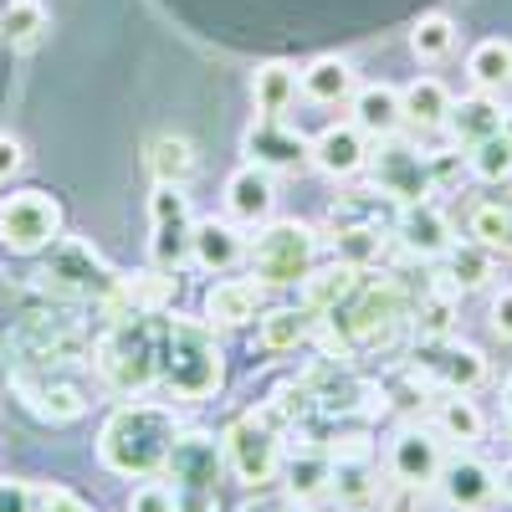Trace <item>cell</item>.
<instances>
[{
  "label": "cell",
  "mask_w": 512,
  "mask_h": 512,
  "mask_svg": "<svg viewBox=\"0 0 512 512\" xmlns=\"http://www.w3.org/2000/svg\"><path fill=\"white\" fill-rule=\"evenodd\" d=\"M466 175L482 180V185H507L512 180V134L507 128L466 149Z\"/></svg>",
  "instance_id": "cell-40"
},
{
  "label": "cell",
  "mask_w": 512,
  "mask_h": 512,
  "mask_svg": "<svg viewBox=\"0 0 512 512\" xmlns=\"http://www.w3.org/2000/svg\"><path fill=\"white\" fill-rule=\"evenodd\" d=\"M354 88L359 82H354V67L344 57H318V62H308L303 72H297V93H303L308 103H323V108L349 103Z\"/></svg>",
  "instance_id": "cell-27"
},
{
  "label": "cell",
  "mask_w": 512,
  "mask_h": 512,
  "mask_svg": "<svg viewBox=\"0 0 512 512\" xmlns=\"http://www.w3.org/2000/svg\"><path fill=\"white\" fill-rule=\"evenodd\" d=\"M11 390L21 395L26 410H36L41 420L52 425H67L88 410V390L72 384L62 369H11Z\"/></svg>",
  "instance_id": "cell-14"
},
{
  "label": "cell",
  "mask_w": 512,
  "mask_h": 512,
  "mask_svg": "<svg viewBox=\"0 0 512 512\" xmlns=\"http://www.w3.org/2000/svg\"><path fill=\"white\" fill-rule=\"evenodd\" d=\"M246 251H251V241L241 236V226L236 221H216V216H205V221H195V241H190V262L200 267V272H231L236 262H246Z\"/></svg>",
  "instance_id": "cell-22"
},
{
  "label": "cell",
  "mask_w": 512,
  "mask_h": 512,
  "mask_svg": "<svg viewBox=\"0 0 512 512\" xmlns=\"http://www.w3.org/2000/svg\"><path fill=\"white\" fill-rule=\"evenodd\" d=\"M246 256L262 287H297L318 267V231L308 221H267Z\"/></svg>",
  "instance_id": "cell-8"
},
{
  "label": "cell",
  "mask_w": 512,
  "mask_h": 512,
  "mask_svg": "<svg viewBox=\"0 0 512 512\" xmlns=\"http://www.w3.org/2000/svg\"><path fill=\"white\" fill-rule=\"evenodd\" d=\"M287 410L277 400L256 405L246 415L231 420V431L221 436L226 446V466L246 482V487H267L277 472H282V436H287Z\"/></svg>",
  "instance_id": "cell-6"
},
{
  "label": "cell",
  "mask_w": 512,
  "mask_h": 512,
  "mask_svg": "<svg viewBox=\"0 0 512 512\" xmlns=\"http://www.w3.org/2000/svg\"><path fill=\"white\" fill-rule=\"evenodd\" d=\"M369 175H374V190L390 195L400 205H415V200H431L436 195V180H431V154L410 139H379V149L369 154Z\"/></svg>",
  "instance_id": "cell-11"
},
{
  "label": "cell",
  "mask_w": 512,
  "mask_h": 512,
  "mask_svg": "<svg viewBox=\"0 0 512 512\" xmlns=\"http://www.w3.org/2000/svg\"><path fill=\"white\" fill-rule=\"evenodd\" d=\"M466 77L477 82V93H507L512 88V41H502V36L477 41L472 57H466Z\"/></svg>",
  "instance_id": "cell-34"
},
{
  "label": "cell",
  "mask_w": 512,
  "mask_h": 512,
  "mask_svg": "<svg viewBox=\"0 0 512 512\" xmlns=\"http://www.w3.org/2000/svg\"><path fill=\"white\" fill-rule=\"evenodd\" d=\"M492 272H497V256L492 251H482L477 241H451V251L441 256V272L436 277L451 292H477V287L492 282Z\"/></svg>",
  "instance_id": "cell-29"
},
{
  "label": "cell",
  "mask_w": 512,
  "mask_h": 512,
  "mask_svg": "<svg viewBox=\"0 0 512 512\" xmlns=\"http://www.w3.org/2000/svg\"><path fill=\"white\" fill-rule=\"evenodd\" d=\"M297 384L308 395V410H318V415H379L390 405L384 384L354 374L349 359H318L297 374Z\"/></svg>",
  "instance_id": "cell-9"
},
{
  "label": "cell",
  "mask_w": 512,
  "mask_h": 512,
  "mask_svg": "<svg viewBox=\"0 0 512 512\" xmlns=\"http://www.w3.org/2000/svg\"><path fill=\"white\" fill-rule=\"evenodd\" d=\"M308 164H318L328 180H349L359 169H369V139L354 123H328L308 144Z\"/></svg>",
  "instance_id": "cell-19"
},
{
  "label": "cell",
  "mask_w": 512,
  "mask_h": 512,
  "mask_svg": "<svg viewBox=\"0 0 512 512\" xmlns=\"http://www.w3.org/2000/svg\"><path fill=\"white\" fill-rule=\"evenodd\" d=\"M180 436V415L169 405H149V400H128L118 405L103 431H98V461L103 472L113 477H134V482H149L164 472V456Z\"/></svg>",
  "instance_id": "cell-2"
},
{
  "label": "cell",
  "mask_w": 512,
  "mask_h": 512,
  "mask_svg": "<svg viewBox=\"0 0 512 512\" xmlns=\"http://www.w3.org/2000/svg\"><path fill=\"white\" fill-rule=\"evenodd\" d=\"M410 369L431 384V390H461V395H472V390H482V384H487V359H482V349L451 344V338L415 349Z\"/></svg>",
  "instance_id": "cell-13"
},
{
  "label": "cell",
  "mask_w": 512,
  "mask_h": 512,
  "mask_svg": "<svg viewBox=\"0 0 512 512\" xmlns=\"http://www.w3.org/2000/svg\"><path fill=\"white\" fill-rule=\"evenodd\" d=\"M441 436L431 431V425H405V431L390 441V477L400 482V487H431L436 477H441Z\"/></svg>",
  "instance_id": "cell-17"
},
{
  "label": "cell",
  "mask_w": 512,
  "mask_h": 512,
  "mask_svg": "<svg viewBox=\"0 0 512 512\" xmlns=\"http://www.w3.org/2000/svg\"><path fill=\"white\" fill-rule=\"evenodd\" d=\"M461 169H466V159H461V149H456V144L431 154V180H436V190H451V185L461 180Z\"/></svg>",
  "instance_id": "cell-44"
},
{
  "label": "cell",
  "mask_w": 512,
  "mask_h": 512,
  "mask_svg": "<svg viewBox=\"0 0 512 512\" xmlns=\"http://www.w3.org/2000/svg\"><path fill=\"white\" fill-rule=\"evenodd\" d=\"M221 472H226V446L210 431H185L180 425L175 446H169V456H164V477L175 482L169 487L175 492V507L180 512H216Z\"/></svg>",
  "instance_id": "cell-7"
},
{
  "label": "cell",
  "mask_w": 512,
  "mask_h": 512,
  "mask_svg": "<svg viewBox=\"0 0 512 512\" xmlns=\"http://www.w3.org/2000/svg\"><path fill=\"white\" fill-rule=\"evenodd\" d=\"M128 512H180V507H175V492H169L164 482H144V487H134V497H128Z\"/></svg>",
  "instance_id": "cell-42"
},
{
  "label": "cell",
  "mask_w": 512,
  "mask_h": 512,
  "mask_svg": "<svg viewBox=\"0 0 512 512\" xmlns=\"http://www.w3.org/2000/svg\"><path fill=\"white\" fill-rule=\"evenodd\" d=\"M456 47V21L451 16H420L415 26H410V52L420 57V62H441L446 52Z\"/></svg>",
  "instance_id": "cell-41"
},
{
  "label": "cell",
  "mask_w": 512,
  "mask_h": 512,
  "mask_svg": "<svg viewBox=\"0 0 512 512\" xmlns=\"http://www.w3.org/2000/svg\"><path fill=\"white\" fill-rule=\"evenodd\" d=\"M308 328H313V318L303 308H272L256 318V344L267 354H287L297 344H308Z\"/></svg>",
  "instance_id": "cell-39"
},
{
  "label": "cell",
  "mask_w": 512,
  "mask_h": 512,
  "mask_svg": "<svg viewBox=\"0 0 512 512\" xmlns=\"http://www.w3.org/2000/svg\"><path fill=\"white\" fill-rule=\"evenodd\" d=\"M226 379V354L216 344V328L164 313V338H159V384L175 400H210Z\"/></svg>",
  "instance_id": "cell-5"
},
{
  "label": "cell",
  "mask_w": 512,
  "mask_h": 512,
  "mask_svg": "<svg viewBox=\"0 0 512 512\" xmlns=\"http://www.w3.org/2000/svg\"><path fill=\"white\" fill-rule=\"evenodd\" d=\"M497 492H507V497H512V461H507L502 472H497Z\"/></svg>",
  "instance_id": "cell-48"
},
{
  "label": "cell",
  "mask_w": 512,
  "mask_h": 512,
  "mask_svg": "<svg viewBox=\"0 0 512 512\" xmlns=\"http://www.w3.org/2000/svg\"><path fill=\"white\" fill-rule=\"evenodd\" d=\"M395 221H400V200L379 195V190L338 195L333 210H328V226H369V231H384V236H395Z\"/></svg>",
  "instance_id": "cell-26"
},
{
  "label": "cell",
  "mask_w": 512,
  "mask_h": 512,
  "mask_svg": "<svg viewBox=\"0 0 512 512\" xmlns=\"http://www.w3.org/2000/svg\"><path fill=\"white\" fill-rule=\"evenodd\" d=\"M333 256L344 267H379L384 262V251L395 246V236H384V231H369V226H333Z\"/></svg>",
  "instance_id": "cell-38"
},
{
  "label": "cell",
  "mask_w": 512,
  "mask_h": 512,
  "mask_svg": "<svg viewBox=\"0 0 512 512\" xmlns=\"http://www.w3.org/2000/svg\"><path fill=\"white\" fill-rule=\"evenodd\" d=\"M36 507H41V512H98L93 502H82V497L67 492V487H36Z\"/></svg>",
  "instance_id": "cell-43"
},
{
  "label": "cell",
  "mask_w": 512,
  "mask_h": 512,
  "mask_svg": "<svg viewBox=\"0 0 512 512\" xmlns=\"http://www.w3.org/2000/svg\"><path fill=\"white\" fill-rule=\"evenodd\" d=\"M502 103H497V93H466V98H451V113H446V134H451V144L456 149H472V144H482V139H492V134H502Z\"/></svg>",
  "instance_id": "cell-24"
},
{
  "label": "cell",
  "mask_w": 512,
  "mask_h": 512,
  "mask_svg": "<svg viewBox=\"0 0 512 512\" xmlns=\"http://www.w3.org/2000/svg\"><path fill=\"white\" fill-rule=\"evenodd\" d=\"M62 236V205L47 190H16L0 200V246L16 256H41Z\"/></svg>",
  "instance_id": "cell-10"
},
{
  "label": "cell",
  "mask_w": 512,
  "mask_h": 512,
  "mask_svg": "<svg viewBox=\"0 0 512 512\" xmlns=\"http://www.w3.org/2000/svg\"><path fill=\"white\" fill-rule=\"evenodd\" d=\"M308 134L303 128H292L287 118H256L251 128H246V139H241V149H246V159L251 164H262V169H272V175H282V169H303L308 164Z\"/></svg>",
  "instance_id": "cell-16"
},
{
  "label": "cell",
  "mask_w": 512,
  "mask_h": 512,
  "mask_svg": "<svg viewBox=\"0 0 512 512\" xmlns=\"http://www.w3.org/2000/svg\"><path fill=\"white\" fill-rule=\"evenodd\" d=\"M36 292L47 303H62V308H98V313H118V292H123V272L108 267V256L82 241V236H57L47 246V262L36 272Z\"/></svg>",
  "instance_id": "cell-3"
},
{
  "label": "cell",
  "mask_w": 512,
  "mask_h": 512,
  "mask_svg": "<svg viewBox=\"0 0 512 512\" xmlns=\"http://www.w3.org/2000/svg\"><path fill=\"white\" fill-rule=\"evenodd\" d=\"M492 333L502 338V344H512V282L492 297Z\"/></svg>",
  "instance_id": "cell-46"
},
{
  "label": "cell",
  "mask_w": 512,
  "mask_h": 512,
  "mask_svg": "<svg viewBox=\"0 0 512 512\" xmlns=\"http://www.w3.org/2000/svg\"><path fill=\"white\" fill-rule=\"evenodd\" d=\"M466 241H477L482 251L492 256H512V190L502 195H487L472 205V216H466Z\"/></svg>",
  "instance_id": "cell-25"
},
{
  "label": "cell",
  "mask_w": 512,
  "mask_h": 512,
  "mask_svg": "<svg viewBox=\"0 0 512 512\" xmlns=\"http://www.w3.org/2000/svg\"><path fill=\"white\" fill-rule=\"evenodd\" d=\"M436 487H441V497L456 512H482L497 497V472L487 461H477V456H451V461H441Z\"/></svg>",
  "instance_id": "cell-20"
},
{
  "label": "cell",
  "mask_w": 512,
  "mask_h": 512,
  "mask_svg": "<svg viewBox=\"0 0 512 512\" xmlns=\"http://www.w3.org/2000/svg\"><path fill=\"white\" fill-rule=\"evenodd\" d=\"M36 507V487L21 477H0V512H31Z\"/></svg>",
  "instance_id": "cell-45"
},
{
  "label": "cell",
  "mask_w": 512,
  "mask_h": 512,
  "mask_svg": "<svg viewBox=\"0 0 512 512\" xmlns=\"http://www.w3.org/2000/svg\"><path fill=\"white\" fill-rule=\"evenodd\" d=\"M159 338L164 313H113L93 344V369L113 395H144L159 384Z\"/></svg>",
  "instance_id": "cell-4"
},
{
  "label": "cell",
  "mask_w": 512,
  "mask_h": 512,
  "mask_svg": "<svg viewBox=\"0 0 512 512\" xmlns=\"http://www.w3.org/2000/svg\"><path fill=\"white\" fill-rule=\"evenodd\" d=\"M226 210H231L236 226H267L272 210H277V180H272V169L246 159L236 175L226 180Z\"/></svg>",
  "instance_id": "cell-18"
},
{
  "label": "cell",
  "mask_w": 512,
  "mask_h": 512,
  "mask_svg": "<svg viewBox=\"0 0 512 512\" xmlns=\"http://www.w3.org/2000/svg\"><path fill=\"white\" fill-rule=\"evenodd\" d=\"M425 287V282H420ZM400 272L359 267L349 292L338 297L328 313L313 318L308 338L323 349V359H369V354H400V344L415 333V297Z\"/></svg>",
  "instance_id": "cell-1"
},
{
  "label": "cell",
  "mask_w": 512,
  "mask_h": 512,
  "mask_svg": "<svg viewBox=\"0 0 512 512\" xmlns=\"http://www.w3.org/2000/svg\"><path fill=\"white\" fill-rule=\"evenodd\" d=\"M349 113H354V128L364 139H395L405 128V108H400V88H395V82H369V88H354Z\"/></svg>",
  "instance_id": "cell-23"
},
{
  "label": "cell",
  "mask_w": 512,
  "mask_h": 512,
  "mask_svg": "<svg viewBox=\"0 0 512 512\" xmlns=\"http://www.w3.org/2000/svg\"><path fill=\"white\" fill-rule=\"evenodd\" d=\"M502 410H507V431H512V374H507V390H502Z\"/></svg>",
  "instance_id": "cell-49"
},
{
  "label": "cell",
  "mask_w": 512,
  "mask_h": 512,
  "mask_svg": "<svg viewBox=\"0 0 512 512\" xmlns=\"http://www.w3.org/2000/svg\"><path fill=\"white\" fill-rule=\"evenodd\" d=\"M175 297H180V277L175 272H134V277H123V292H118V313H169L175 308Z\"/></svg>",
  "instance_id": "cell-30"
},
{
  "label": "cell",
  "mask_w": 512,
  "mask_h": 512,
  "mask_svg": "<svg viewBox=\"0 0 512 512\" xmlns=\"http://www.w3.org/2000/svg\"><path fill=\"white\" fill-rule=\"evenodd\" d=\"M456 231L446 221V210L436 200H415V205H400V221H395V251L405 262H441L451 251Z\"/></svg>",
  "instance_id": "cell-15"
},
{
  "label": "cell",
  "mask_w": 512,
  "mask_h": 512,
  "mask_svg": "<svg viewBox=\"0 0 512 512\" xmlns=\"http://www.w3.org/2000/svg\"><path fill=\"white\" fill-rule=\"evenodd\" d=\"M21 139L16 134H0V180H11L16 175V169H21Z\"/></svg>",
  "instance_id": "cell-47"
},
{
  "label": "cell",
  "mask_w": 512,
  "mask_h": 512,
  "mask_svg": "<svg viewBox=\"0 0 512 512\" xmlns=\"http://www.w3.org/2000/svg\"><path fill=\"white\" fill-rule=\"evenodd\" d=\"M502 128H507V134H512V108H507V113H502Z\"/></svg>",
  "instance_id": "cell-50"
},
{
  "label": "cell",
  "mask_w": 512,
  "mask_h": 512,
  "mask_svg": "<svg viewBox=\"0 0 512 512\" xmlns=\"http://www.w3.org/2000/svg\"><path fill=\"white\" fill-rule=\"evenodd\" d=\"M195 169H200V159H195V144L190 139L159 134L149 144V175H154V185H190Z\"/></svg>",
  "instance_id": "cell-35"
},
{
  "label": "cell",
  "mask_w": 512,
  "mask_h": 512,
  "mask_svg": "<svg viewBox=\"0 0 512 512\" xmlns=\"http://www.w3.org/2000/svg\"><path fill=\"white\" fill-rule=\"evenodd\" d=\"M431 431L441 441H482V410L466 400L461 390H436L431 395Z\"/></svg>",
  "instance_id": "cell-31"
},
{
  "label": "cell",
  "mask_w": 512,
  "mask_h": 512,
  "mask_svg": "<svg viewBox=\"0 0 512 512\" xmlns=\"http://www.w3.org/2000/svg\"><path fill=\"white\" fill-rule=\"evenodd\" d=\"M297 512H313V507H297Z\"/></svg>",
  "instance_id": "cell-51"
},
{
  "label": "cell",
  "mask_w": 512,
  "mask_h": 512,
  "mask_svg": "<svg viewBox=\"0 0 512 512\" xmlns=\"http://www.w3.org/2000/svg\"><path fill=\"white\" fill-rule=\"evenodd\" d=\"M333 502L364 512L379 502V472H374V456H333Z\"/></svg>",
  "instance_id": "cell-28"
},
{
  "label": "cell",
  "mask_w": 512,
  "mask_h": 512,
  "mask_svg": "<svg viewBox=\"0 0 512 512\" xmlns=\"http://www.w3.org/2000/svg\"><path fill=\"white\" fill-rule=\"evenodd\" d=\"M47 31H52V11L41 6V0H11V6L0 11V36H6V47H16V52L41 47Z\"/></svg>",
  "instance_id": "cell-37"
},
{
  "label": "cell",
  "mask_w": 512,
  "mask_h": 512,
  "mask_svg": "<svg viewBox=\"0 0 512 512\" xmlns=\"http://www.w3.org/2000/svg\"><path fill=\"white\" fill-rule=\"evenodd\" d=\"M282 477H287V497L297 507H308L323 492H333V456L328 451H297L282 461Z\"/></svg>",
  "instance_id": "cell-32"
},
{
  "label": "cell",
  "mask_w": 512,
  "mask_h": 512,
  "mask_svg": "<svg viewBox=\"0 0 512 512\" xmlns=\"http://www.w3.org/2000/svg\"><path fill=\"white\" fill-rule=\"evenodd\" d=\"M251 98H256V113L282 118L297 103V67L292 62H262L251 77Z\"/></svg>",
  "instance_id": "cell-36"
},
{
  "label": "cell",
  "mask_w": 512,
  "mask_h": 512,
  "mask_svg": "<svg viewBox=\"0 0 512 512\" xmlns=\"http://www.w3.org/2000/svg\"><path fill=\"white\" fill-rule=\"evenodd\" d=\"M149 221H154L149 262H154L159 272H180V267L190 262V241H195V210H190L185 185H154V195H149Z\"/></svg>",
  "instance_id": "cell-12"
},
{
  "label": "cell",
  "mask_w": 512,
  "mask_h": 512,
  "mask_svg": "<svg viewBox=\"0 0 512 512\" xmlns=\"http://www.w3.org/2000/svg\"><path fill=\"white\" fill-rule=\"evenodd\" d=\"M400 108H405L410 128L431 134V128H441L446 113H451V93H446V82H436V77H415L410 88H400Z\"/></svg>",
  "instance_id": "cell-33"
},
{
  "label": "cell",
  "mask_w": 512,
  "mask_h": 512,
  "mask_svg": "<svg viewBox=\"0 0 512 512\" xmlns=\"http://www.w3.org/2000/svg\"><path fill=\"white\" fill-rule=\"evenodd\" d=\"M267 313V287L256 282V277H226V282H216L205 292V318H210V328H241V323H251V318H262Z\"/></svg>",
  "instance_id": "cell-21"
}]
</instances>
